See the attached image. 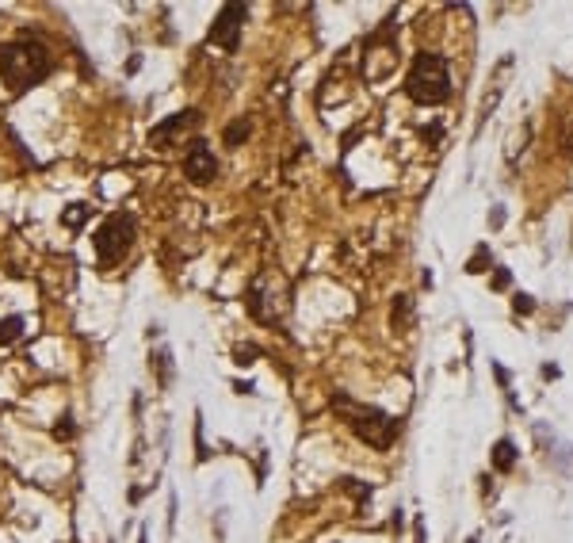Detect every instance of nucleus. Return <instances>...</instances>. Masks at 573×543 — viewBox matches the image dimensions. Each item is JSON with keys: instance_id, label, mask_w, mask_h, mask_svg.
Here are the masks:
<instances>
[{"instance_id": "nucleus-1", "label": "nucleus", "mask_w": 573, "mask_h": 543, "mask_svg": "<svg viewBox=\"0 0 573 543\" xmlns=\"http://www.w3.org/2000/svg\"><path fill=\"white\" fill-rule=\"evenodd\" d=\"M50 69H54V62H50L46 46L31 43V39L0 46V77H4V85L12 88V92H23V88L46 81Z\"/></svg>"}, {"instance_id": "nucleus-2", "label": "nucleus", "mask_w": 573, "mask_h": 543, "mask_svg": "<svg viewBox=\"0 0 573 543\" xmlns=\"http://www.w3.org/2000/svg\"><path fill=\"white\" fill-rule=\"evenodd\" d=\"M405 92H409V100H417L425 108L444 104L447 96H451V73H447L444 54H432V50L417 54L409 77H405Z\"/></svg>"}, {"instance_id": "nucleus-3", "label": "nucleus", "mask_w": 573, "mask_h": 543, "mask_svg": "<svg viewBox=\"0 0 573 543\" xmlns=\"http://www.w3.org/2000/svg\"><path fill=\"white\" fill-rule=\"evenodd\" d=\"M337 410L348 417L352 433L363 436L371 448H390L394 436H398V421H390L386 413L371 410V406H356L352 398H337Z\"/></svg>"}, {"instance_id": "nucleus-4", "label": "nucleus", "mask_w": 573, "mask_h": 543, "mask_svg": "<svg viewBox=\"0 0 573 543\" xmlns=\"http://www.w3.org/2000/svg\"><path fill=\"white\" fill-rule=\"evenodd\" d=\"M92 245H96V257H100V264H119L130 253V245H134V215L104 218V226L96 230Z\"/></svg>"}, {"instance_id": "nucleus-5", "label": "nucleus", "mask_w": 573, "mask_h": 543, "mask_svg": "<svg viewBox=\"0 0 573 543\" xmlns=\"http://www.w3.org/2000/svg\"><path fill=\"white\" fill-rule=\"evenodd\" d=\"M184 176L191 184H211L218 176V161H214V150L207 142H191V150L184 153Z\"/></svg>"}, {"instance_id": "nucleus-6", "label": "nucleus", "mask_w": 573, "mask_h": 543, "mask_svg": "<svg viewBox=\"0 0 573 543\" xmlns=\"http://www.w3.org/2000/svg\"><path fill=\"white\" fill-rule=\"evenodd\" d=\"M245 16H249V12H245V4H226L211 27V43L226 46V50H237V35H241Z\"/></svg>"}, {"instance_id": "nucleus-7", "label": "nucleus", "mask_w": 573, "mask_h": 543, "mask_svg": "<svg viewBox=\"0 0 573 543\" xmlns=\"http://www.w3.org/2000/svg\"><path fill=\"white\" fill-rule=\"evenodd\" d=\"M195 119H199L195 111H176V115H172V119H165L161 127H153V134H149V142H153L157 150H165V146H169V142H172V134L188 131L191 123H195Z\"/></svg>"}, {"instance_id": "nucleus-8", "label": "nucleus", "mask_w": 573, "mask_h": 543, "mask_svg": "<svg viewBox=\"0 0 573 543\" xmlns=\"http://www.w3.org/2000/svg\"><path fill=\"white\" fill-rule=\"evenodd\" d=\"M20 337H23V318H4L0 322V348L16 345Z\"/></svg>"}, {"instance_id": "nucleus-9", "label": "nucleus", "mask_w": 573, "mask_h": 543, "mask_svg": "<svg viewBox=\"0 0 573 543\" xmlns=\"http://www.w3.org/2000/svg\"><path fill=\"white\" fill-rule=\"evenodd\" d=\"M493 463H497L501 471H509L512 463H516V448H512V440H501V444H497V452H493Z\"/></svg>"}, {"instance_id": "nucleus-10", "label": "nucleus", "mask_w": 573, "mask_h": 543, "mask_svg": "<svg viewBox=\"0 0 573 543\" xmlns=\"http://www.w3.org/2000/svg\"><path fill=\"white\" fill-rule=\"evenodd\" d=\"M245 134H249V123H245V119H241V123H234V127H226V146H237Z\"/></svg>"}, {"instance_id": "nucleus-11", "label": "nucleus", "mask_w": 573, "mask_h": 543, "mask_svg": "<svg viewBox=\"0 0 573 543\" xmlns=\"http://www.w3.org/2000/svg\"><path fill=\"white\" fill-rule=\"evenodd\" d=\"M85 203H73V207H69V211H65V226H81V222H85Z\"/></svg>"}, {"instance_id": "nucleus-12", "label": "nucleus", "mask_w": 573, "mask_h": 543, "mask_svg": "<svg viewBox=\"0 0 573 543\" xmlns=\"http://www.w3.org/2000/svg\"><path fill=\"white\" fill-rule=\"evenodd\" d=\"M237 364H253V348H237Z\"/></svg>"}, {"instance_id": "nucleus-13", "label": "nucleus", "mask_w": 573, "mask_h": 543, "mask_svg": "<svg viewBox=\"0 0 573 543\" xmlns=\"http://www.w3.org/2000/svg\"><path fill=\"white\" fill-rule=\"evenodd\" d=\"M516 310H524V314H528V310H531V299H528V295H516Z\"/></svg>"}, {"instance_id": "nucleus-14", "label": "nucleus", "mask_w": 573, "mask_h": 543, "mask_svg": "<svg viewBox=\"0 0 573 543\" xmlns=\"http://www.w3.org/2000/svg\"><path fill=\"white\" fill-rule=\"evenodd\" d=\"M566 142H570V153H573V123L566 127Z\"/></svg>"}]
</instances>
